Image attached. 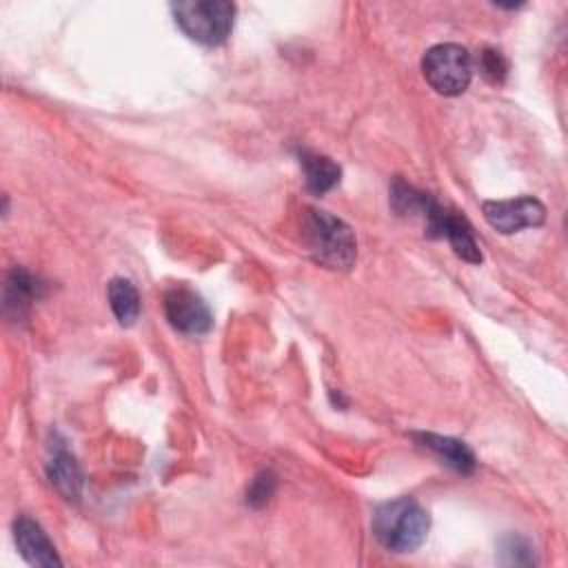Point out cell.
I'll list each match as a JSON object with an SVG mask.
<instances>
[{
    "label": "cell",
    "mask_w": 568,
    "mask_h": 568,
    "mask_svg": "<svg viewBox=\"0 0 568 568\" xmlns=\"http://www.w3.org/2000/svg\"><path fill=\"white\" fill-rule=\"evenodd\" d=\"M428 513L413 497L379 504L373 515L375 539L393 552H413L419 548L428 535Z\"/></svg>",
    "instance_id": "6da1fadb"
},
{
    "label": "cell",
    "mask_w": 568,
    "mask_h": 568,
    "mask_svg": "<svg viewBox=\"0 0 568 568\" xmlns=\"http://www.w3.org/2000/svg\"><path fill=\"white\" fill-rule=\"evenodd\" d=\"M304 237L315 262L328 268H351L357 255L353 229L328 211L308 209L304 215Z\"/></svg>",
    "instance_id": "7a4b0ae2"
},
{
    "label": "cell",
    "mask_w": 568,
    "mask_h": 568,
    "mask_svg": "<svg viewBox=\"0 0 568 568\" xmlns=\"http://www.w3.org/2000/svg\"><path fill=\"white\" fill-rule=\"evenodd\" d=\"M175 24L195 42L222 44L235 20V4L226 0H182L171 4Z\"/></svg>",
    "instance_id": "3957f363"
},
{
    "label": "cell",
    "mask_w": 568,
    "mask_h": 568,
    "mask_svg": "<svg viewBox=\"0 0 568 568\" xmlns=\"http://www.w3.org/2000/svg\"><path fill=\"white\" fill-rule=\"evenodd\" d=\"M422 73L437 93L459 95L470 84L473 58L468 49L462 44H455V42L435 44L422 58Z\"/></svg>",
    "instance_id": "277c9868"
},
{
    "label": "cell",
    "mask_w": 568,
    "mask_h": 568,
    "mask_svg": "<svg viewBox=\"0 0 568 568\" xmlns=\"http://www.w3.org/2000/svg\"><path fill=\"white\" fill-rule=\"evenodd\" d=\"M424 226H426V235L430 237H444L450 248L455 251L457 257L470 262V264H479L481 262V251L475 242L473 229L466 222V217L457 215L455 211L444 209L442 204H437L433 197H428L422 215Z\"/></svg>",
    "instance_id": "5b68a950"
},
{
    "label": "cell",
    "mask_w": 568,
    "mask_h": 568,
    "mask_svg": "<svg viewBox=\"0 0 568 568\" xmlns=\"http://www.w3.org/2000/svg\"><path fill=\"white\" fill-rule=\"evenodd\" d=\"M164 315L184 335H202L213 326L209 304L189 286H173L164 293Z\"/></svg>",
    "instance_id": "8992f818"
},
{
    "label": "cell",
    "mask_w": 568,
    "mask_h": 568,
    "mask_svg": "<svg viewBox=\"0 0 568 568\" xmlns=\"http://www.w3.org/2000/svg\"><path fill=\"white\" fill-rule=\"evenodd\" d=\"M484 220L499 233H517L539 226L546 220V206L530 195L515 200H490L481 204Z\"/></svg>",
    "instance_id": "52a82bcc"
},
{
    "label": "cell",
    "mask_w": 568,
    "mask_h": 568,
    "mask_svg": "<svg viewBox=\"0 0 568 568\" xmlns=\"http://www.w3.org/2000/svg\"><path fill=\"white\" fill-rule=\"evenodd\" d=\"M13 539L16 546L22 555V559L31 566H62V559L55 552V546L51 544V539L47 537V532L42 530V526L38 521H33L31 517H18L13 521Z\"/></svg>",
    "instance_id": "ba28073f"
},
{
    "label": "cell",
    "mask_w": 568,
    "mask_h": 568,
    "mask_svg": "<svg viewBox=\"0 0 568 568\" xmlns=\"http://www.w3.org/2000/svg\"><path fill=\"white\" fill-rule=\"evenodd\" d=\"M47 475L49 481L55 486V490L69 499L78 501L82 495V470L75 462V457L69 453L64 442H55L49 446V459H47Z\"/></svg>",
    "instance_id": "9c48e42d"
},
{
    "label": "cell",
    "mask_w": 568,
    "mask_h": 568,
    "mask_svg": "<svg viewBox=\"0 0 568 568\" xmlns=\"http://www.w3.org/2000/svg\"><path fill=\"white\" fill-rule=\"evenodd\" d=\"M415 437H417V442H419L424 448L433 450V453H435L439 459H444V464H448L450 468H455V470H459V473H464V475H468V473L475 470V466H477L475 455H473V450H470L464 442L453 439V437L433 435V433H417Z\"/></svg>",
    "instance_id": "30bf717a"
},
{
    "label": "cell",
    "mask_w": 568,
    "mask_h": 568,
    "mask_svg": "<svg viewBox=\"0 0 568 568\" xmlns=\"http://www.w3.org/2000/svg\"><path fill=\"white\" fill-rule=\"evenodd\" d=\"M300 166L304 171V180L311 193L322 195L331 191L342 175V169L326 155H317L311 151H300Z\"/></svg>",
    "instance_id": "8fae6325"
},
{
    "label": "cell",
    "mask_w": 568,
    "mask_h": 568,
    "mask_svg": "<svg viewBox=\"0 0 568 568\" xmlns=\"http://www.w3.org/2000/svg\"><path fill=\"white\" fill-rule=\"evenodd\" d=\"M42 293L44 284L33 273L24 268H13L4 286V306L7 311H13L20 317L24 308L31 304V300H38Z\"/></svg>",
    "instance_id": "7c38bea8"
},
{
    "label": "cell",
    "mask_w": 568,
    "mask_h": 568,
    "mask_svg": "<svg viewBox=\"0 0 568 568\" xmlns=\"http://www.w3.org/2000/svg\"><path fill=\"white\" fill-rule=\"evenodd\" d=\"M106 295H109V304L115 320L122 326H131L140 315V295L133 282L124 277H113L106 286Z\"/></svg>",
    "instance_id": "4fadbf2b"
},
{
    "label": "cell",
    "mask_w": 568,
    "mask_h": 568,
    "mask_svg": "<svg viewBox=\"0 0 568 568\" xmlns=\"http://www.w3.org/2000/svg\"><path fill=\"white\" fill-rule=\"evenodd\" d=\"M275 475L271 470H262L253 477V481L246 488V504L253 508H262L275 493Z\"/></svg>",
    "instance_id": "5bb4252c"
},
{
    "label": "cell",
    "mask_w": 568,
    "mask_h": 568,
    "mask_svg": "<svg viewBox=\"0 0 568 568\" xmlns=\"http://www.w3.org/2000/svg\"><path fill=\"white\" fill-rule=\"evenodd\" d=\"M479 71L481 75L493 82V84H499L504 78H506V71H508V64L504 60V55L495 49H486L479 53Z\"/></svg>",
    "instance_id": "9a60e30c"
},
{
    "label": "cell",
    "mask_w": 568,
    "mask_h": 568,
    "mask_svg": "<svg viewBox=\"0 0 568 568\" xmlns=\"http://www.w3.org/2000/svg\"><path fill=\"white\" fill-rule=\"evenodd\" d=\"M501 552L506 555V557H504V564H515V566L535 564L532 550H530L528 541L521 539V537H515V535L506 537V539L501 541Z\"/></svg>",
    "instance_id": "2e32d148"
}]
</instances>
